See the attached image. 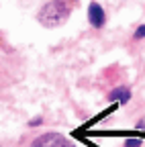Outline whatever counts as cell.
<instances>
[{
	"instance_id": "2",
	"label": "cell",
	"mask_w": 145,
	"mask_h": 147,
	"mask_svg": "<svg viewBox=\"0 0 145 147\" xmlns=\"http://www.w3.org/2000/svg\"><path fill=\"white\" fill-rule=\"evenodd\" d=\"M31 147H76V145L59 133H45L35 139Z\"/></svg>"
},
{
	"instance_id": "4",
	"label": "cell",
	"mask_w": 145,
	"mask_h": 147,
	"mask_svg": "<svg viewBox=\"0 0 145 147\" xmlns=\"http://www.w3.org/2000/svg\"><path fill=\"white\" fill-rule=\"evenodd\" d=\"M108 100H111V102H119V104H127L131 100V90L127 86H119V88L108 92Z\"/></svg>"
},
{
	"instance_id": "3",
	"label": "cell",
	"mask_w": 145,
	"mask_h": 147,
	"mask_svg": "<svg viewBox=\"0 0 145 147\" xmlns=\"http://www.w3.org/2000/svg\"><path fill=\"white\" fill-rule=\"evenodd\" d=\"M88 21H90V25H92L94 29H102L104 27L106 12H104V8L98 2H90V6H88Z\"/></svg>"
},
{
	"instance_id": "5",
	"label": "cell",
	"mask_w": 145,
	"mask_h": 147,
	"mask_svg": "<svg viewBox=\"0 0 145 147\" xmlns=\"http://www.w3.org/2000/svg\"><path fill=\"white\" fill-rule=\"evenodd\" d=\"M133 39H135V41L145 39V25H139V27L135 29V33H133Z\"/></svg>"
},
{
	"instance_id": "6",
	"label": "cell",
	"mask_w": 145,
	"mask_h": 147,
	"mask_svg": "<svg viewBox=\"0 0 145 147\" xmlns=\"http://www.w3.org/2000/svg\"><path fill=\"white\" fill-rule=\"evenodd\" d=\"M141 145H143V139H139V137H131L125 141V147H141Z\"/></svg>"
},
{
	"instance_id": "7",
	"label": "cell",
	"mask_w": 145,
	"mask_h": 147,
	"mask_svg": "<svg viewBox=\"0 0 145 147\" xmlns=\"http://www.w3.org/2000/svg\"><path fill=\"white\" fill-rule=\"evenodd\" d=\"M41 123H43V119H41V117H35V119H33V121H31L29 125H31V127H39Z\"/></svg>"
},
{
	"instance_id": "1",
	"label": "cell",
	"mask_w": 145,
	"mask_h": 147,
	"mask_svg": "<svg viewBox=\"0 0 145 147\" xmlns=\"http://www.w3.org/2000/svg\"><path fill=\"white\" fill-rule=\"evenodd\" d=\"M69 14V8H67V2L65 0H49V2L39 10L37 14V21L45 27H57L61 25Z\"/></svg>"
}]
</instances>
